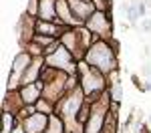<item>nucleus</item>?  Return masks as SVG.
Listing matches in <instances>:
<instances>
[{
	"label": "nucleus",
	"instance_id": "20e7f679",
	"mask_svg": "<svg viewBox=\"0 0 151 133\" xmlns=\"http://www.w3.org/2000/svg\"><path fill=\"white\" fill-rule=\"evenodd\" d=\"M149 121H151V119H149Z\"/></svg>",
	"mask_w": 151,
	"mask_h": 133
},
{
	"label": "nucleus",
	"instance_id": "f03ea898",
	"mask_svg": "<svg viewBox=\"0 0 151 133\" xmlns=\"http://www.w3.org/2000/svg\"><path fill=\"white\" fill-rule=\"evenodd\" d=\"M143 28H145V30H151V22H149V20L143 22Z\"/></svg>",
	"mask_w": 151,
	"mask_h": 133
},
{
	"label": "nucleus",
	"instance_id": "7ed1b4c3",
	"mask_svg": "<svg viewBox=\"0 0 151 133\" xmlns=\"http://www.w3.org/2000/svg\"><path fill=\"white\" fill-rule=\"evenodd\" d=\"M143 73H145V75H151V69H149V65H145V69H143Z\"/></svg>",
	"mask_w": 151,
	"mask_h": 133
},
{
	"label": "nucleus",
	"instance_id": "f257e3e1",
	"mask_svg": "<svg viewBox=\"0 0 151 133\" xmlns=\"http://www.w3.org/2000/svg\"><path fill=\"white\" fill-rule=\"evenodd\" d=\"M51 0H42V14H47V18H51L53 16V10H51Z\"/></svg>",
	"mask_w": 151,
	"mask_h": 133
}]
</instances>
